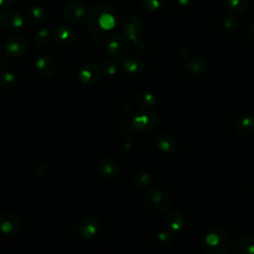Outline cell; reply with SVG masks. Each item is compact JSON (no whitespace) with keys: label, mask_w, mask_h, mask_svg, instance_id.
I'll list each match as a JSON object with an SVG mask.
<instances>
[{"label":"cell","mask_w":254,"mask_h":254,"mask_svg":"<svg viewBox=\"0 0 254 254\" xmlns=\"http://www.w3.org/2000/svg\"><path fill=\"white\" fill-rule=\"evenodd\" d=\"M99 228H100L99 220L95 217L90 216L80 221L77 227V232L82 238L90 239V238H93L98 233Z\"/></svg>","instance_id":"cell-13"},{"label":"cell","mask_w":254,"mask_h":254,"mask_svg":"<svg viewBox=\"0 0 254 254\" xmlns=\"http://www.w3.org/2000/svg\"><path fill=\"white\" fill-rule=\"evenodd\" d=\"M157 239L160 245L162 246H170L173 242V235L170 231H161L157 235Z\"/></svg>","instance_id":"cell-29"},{"label":"cell","mask_w":254,"mask_h":254,"mask_svg":"<svg viewBox=\"0 0 254 254\" xmlns=\"http://www.w3.org/2000/svg\"><path fill=\"white\" fill-rule=\"evenodd\" d=\"M143 6L150 12H158L164 6V0H142Z\"/></svg>","instance_id":"cell-27"},{"label":"cell","mask_w":254,"mask_h":254,"mask_svg":"<svg viewBox=\"0 0 254 254\" xmlns=\"http://www.w3.org/2000/svg\"><path fill=\"white\" fill-rule=\"evenodd\" d=\"M133 182L138 189L145 190L151 185L152 178H151V175L146 170L140 169L134 173Z\"/></svg>","instance_id":"cell-23"},{"label":"cell","mask_w":254,"mask_h":254,"mask_svg":"<svg viewBox=\"0 0 254 254\" xmlns=\"http://www.w3.org/2000/svg\"><path fill=\"white\" fill-rule=\"evenodd\" d=\"M186 68L190 74L197 76V75H201L205 72L206 64L201 59L194 58V59H190L188 61V63L186 64Z\"/></svg>","instance_id":"cell-22"},{"label":"cell","mask_w":254,"mask_h":254,"mask_svg":"<svg viewBox=\"0 0 254 254\" xmlns=\"http://www.w3.org/2000/svg\"><path fill=\"white\" fill-rule=\"evenodd\" d=\"M100 78V68L94 63L83 64L78 71V79L85 85H90L98 81Z\"/></svg>","instance_id":"cell-9"},{"label":"cell","mask_w":254,"mask_h":254,"mask_svg":"<svg viewBox=\"0 0 254 254\" xmlns=\"http://www.w3.org/2000/svg\"><path fill=\"white\" fill-rule=\"evenodd\" d=\"M157 124V117L151 111H142L138 113L132 121V126L140 132L151 131Z\"/></svg>","instance_id":"cell-6"},{"label":"cell","mask_w":254,"mask_h":254,"mask_svg":"<svg viewBox=\"0 0 254 254\" xmlns=\"http://www.w3.org/2000/svg\"><path fill=\"white\" fill-rule=\"evenodd\" d=\"M98 172L106 179H113L119 172L118 163L111 158H104L98 164Z\"/></svg>","instance_id":"cell-16"},{"label":"cell","mask_w":254,"mask_h":254,"mask_svg":"<svg viewBox=\"0 0 254 254\" xmlns=\"http://www.w3.org/2000/svg\"><path fill=\"white\" fill-rule=\"evenodd\" d=\"M52 37L53 35L48 28H42L35 35V43L38 46H45L50 42Z\"/></svg>","instance_id":"cell-26"},{"label":"cell","mask_w":254,"mask_h":254,"mask_svg":"<svg viewBox=\"0 0 254 254\" xmlns=\"http://www.w3.org/2000/svg\"><path fill=\"white\" fill-rule=\"evenodd\" d=\"M234 254H254V238L250 235H240L231 243Z\"/></svg>","instance_id":"cell-14"},{"label":"cell","mask_w":254,"mask_h":254,"mask_svg":"<svg viewBox=\"0 0 254 254\" xmlns=\"http://www.w3.org/2000/svg\"><path fill=\"white\" fill-rule=\"evenodd\" d=\"M247 5V0H227V7L231 12L240 13Z\"/></svg>","instance_id":"cell-28"},{"label":"cell","mask_w":254,"mask_h":254,"mask_svg":"<svg viewBox=\"0 0 254 254\" xmlns=\"http://www.w3.org/2000/svg\"><path fill=\"white\" fill-rule=\"evenodd\" d=\"M85 12H86V8L82 1L70 2L64 9V18L71 22L80 20L84 16Z\"/></svg>","instance_id":"cell-15"},{"label":"cell","mask_w":254,"mask_h":254,"mask_svg":"<svg viewBox=\"0 0 254 254\" xmlns=\"http://www.w3.org/2000/svg\"><path fill=\"white\" fill-rule=\"evenodd\" d=\"M184 216L178 210L170 211L165 217V225L170 231H180L184 227Z\"/></svg>","instance_id":"cell-18"},{"label":"cell","mask_w":254,"mask_h":254,"mask_svg":"<svg viewBox=\"0 0 254 254\" xmlns=\"http://www.w3.org/2000/svg\"><path fill=\"white\" fill-rule=\"evenodd\" d=\"M180 5H188L190 2V0H176Z\"/></svg>","instance_id":"cell-34"},{"label":"cell","mask_w":254,"mask_h":254,"mask_svg":"<svg viewBox=\"0 0 254 254\" xmlns=\"http://www.w3.org/2000/svg\"><path fill=\"white\" fill-rule=\"evenodd\" d=\"M144 201L146 205L155 211H165L172 203L171 196L164 190L153 188L148 190L144 194Z\"/></svg>","instance_id":"cell-3"},{"label":"cell","mask_w":254,"mask_h":254,"mask_svg":"<svg viewBox=\"0 0 254 254\" xmlns=\"http://www.w3.org/2000/svg\"><path fill=\"white\" fill-rule=\"evenodd\" d=\"M21 220L20 218L10 212L0 214V231L7 235H13L20 231Z\"/></svg>","instance_id":"cell-8"},{"label":"cell","mask_w":254,"mask_h":254,"mask_svg":"<svg viewBox=\"0 0 254 254\" xmlns=\"http://www.w3.org/2000/svg\"><path fill=\"white\" fill-rule=\"evenodd\" d=\"M88 25L93 33L100 34L104 30H110L116 25L117 10L106 2H97L89 9Z\"/></svg>","instance_id":"cell-1"},{"label":"cell","mask_w":254,"mask_h":254,"mask_svg":"<svg viewBox=\"0 0 254 254\" xmlns=\"http://www.w3.org/2000/svg\"><path fill=\"white\" fill-rule=\"evenodd\" d=\"M45 17V10L42 6L40 5H30L26 11H25V15H24V19L31 24H37L42 22V20Z\"/></svg>","instance_id":"cell-19"},{"label":"cell","mask_w":254,"mask_h":254,"mask_svg":"<svg viewBox=\"0 0 254 254\" xmlns=\"http://www.w3.org/2000/svg\"><path fill=\"white\" fill-rule=\"evenodd\" d=\"M143 31V24L140 18L132 16L125 20L123 24V32L127 39L131 40L134 44L138 43V38Z\"/></svg>","instance_id":"cell-10"},{"label":"cell","mask_w":254,"mask_h":254,"mask_svg":"<svg viewBox=\"0 0 254 254\" xmlns=\"http://www.w3.org/2000/svg\"><path fill=\"white\" fill-rule=\"evenodd\" d=\"M248 37L252 42H254V24L251 25L248 30Z\"/></svg>","instance_id":"cell-33"},{"label":"cell","mask_w":254,"mask_h":254,"mask_svg":"<svg viewBox=\"0 0 254 254\" xmlns=\"http://www.w3.org/2000/svg\"><path fill=\"white\" fill-rule=\"evenodd\" d=\"M201 247L207 254H225L231 247L230 235L222 228L210 229L204 235Z\"/></svg>","instance_id":"cell-2"},{"label":"cell","mask_w":254,"mask_h":254,"mask_svg":"<svg viewBox=\"0 0 254 254\" xmlns=\"http://www.w3.org/2000/svg\"><path fill=\"white\" fill-rule=\"evenodd\" d=\"M223 25H224V28L228 31H234L237 29V27L239 26V21L237 18L233 17V16H228L224 19V22H223Z\"/></svg>","instance_id":"cell-31"},{"label":"cell","mask_w":254,"mask_h":254,"mask_svg":"<svg viewBox=\"0 0 254 254\" xmlns=\"http://www.w3.org/2000/svg\"><path fill=\"white\" fill-rule=\"evenodd\" d=\"M102 70L109 75L114 74L117 71V64L112 59H107L102 64Z\"/></svg>","instance_id":"cell-30"},{"label":"cell","mask_w":254,"mask_h":254,"mask_svg":"<svg viewBox=\"0 0 254 254\" xmlns=\"http://www.w3.org/2000/svg\"><path fill=\"white\" fill-rule=\"evenodd\" d=\"M53 40L54 42L63 48L70 46L75 39V35L71 29L65 26H58L53 30Z\"/></svg>","instance_id":"cell-11"},{"label":"cell","mask_w":254,"mask_h":254,"mask_svg":"<svg viewBox=\"0 0 254 254\" xmlns=\"http://www.w3.org/2000/svg\"><path fill=\"white\" fill-rule=\"evenodd\" d=\"M17 80L16 75L9 70L0 71V87L8 89L15 85Z\"/></svg>","instance_id":"cell-25"},{"label":"cell","mask_w":254,"mask_h":254,"mask_svg":"<svg viewBox=\"0 0 254 254\" xmlns=\"http://www.w3.org/2000/svg\"><path fill=\"white\" fill-rule=\"evenodd\" d=\"M137 103L144 109H150L156 105L157 98L151 92H142L137 97Z\"/></svg>","instance_id":"cell-24"},{"label":"cell","mask_w":254,"mask_h":254,"mask_svg":"<svg viewBox=\"0 0 254 254\" xmlns=\"http://www.w3.org/2000/svg\"><path fill=\"white\" fill-rule=\"evenodd\" d=\"M56 63L53 58L49 56H41L35 63V68L37 73L44 78L52 77L56 72Z\"/></svg>","instance_id":"cell-12"},{"label":"cell","mask_w":254,"mask_h":254,"mask_svg":"<svg viewBox=\"0 0 254 254\" xmlns=\"http://www.w3.org/2000/svg\"><path fill=\"white\" fill-rule=\"evenodd\" d=\"M4 49L8 56L13 58H18L23 56L26 53L27 42L23 37L19 35H13L6 40Z\"/></svg>","instance_id":"cell-7"},{"label":"cell","mask_w":254,"mask_h":254,"mask_svg":"<svg viewBox=\"0 0 254 254\" xmlns=\"http://www.w3.org/2000/svg\"><path fill=\"white\" fill-rule=\"evenodd\" d=\"M236 130L242 135H249L254 132V117L251 115H243L237 118L235 122Z\"/></svg>","instance_id":"cell-20"},{"label":"cell","mask_w":254,"mask_h":254,"mask_svg":"<svg viewBox=\"0 0 254 254\" xmlns=\"http://www.w3.org/2000/svg\"><path fill=\"white\" fill-rule=\"evenodd\" d=\"M122 70L124 73L134 76L141 73L144 69V62L137 57L126 58L122 63Z\"/></svg>","instance_id":"cell-17"},{"label":"cell","mask_w":254,"mask_h":254,"mask_svg":"<svg viewBox=\"0 0 254 254\" xmlns=\"http://www.w3.org/2000/svg\"><path fill=\"white\" fill-rule=\"evenodd\" d=\"M106 50L112 58L115 60H121L127 56L129 44L123 35L113 34L106 42Z\"/></svg>","instance_id":"cell-4"},{"label":"cell","mask_w":254,"mask_h":254,"mask_svg":"<svg viewBox=\"0 0 254 254\" xmlns=\"http://www.w3.org/2000/svg\"><path fill=\"white\" fill-rule=\"evenodd\" d=\"M24 25L23 16L17 11L9 10L0 15V26L8 32H16Z\"/></svg>","instance_id":"cell-5"},{"label":"cell","mask_w":254,"mask_h":254,"mask_svg":"<svg viewBox=\"0 0 254 254\" xmlns=\"http://www.w3.org/2000/svg\"><path fill=\"white\" fill-rule=\"evenodd\" d=\"M158 149L163 153H172L176 148L175 139L169 134H161L156 140Z\"/></svg>","instance_id":"cell-21"},{"label":"cell","mask_w":254,"mask_h":254,"mask_svg":"<svg viewBox=\"0 0 254 254\" xmlns=\"http://www.w3.org/2000/svg\"><path fill=\"white\" fill-rule=\"evenodd\" d=\"M16 0H0V9H6L11 7Z\"/></svg>","instance_id":"cell-32"}]
</instances>
